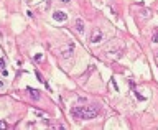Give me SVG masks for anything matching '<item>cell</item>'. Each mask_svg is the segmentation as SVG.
Wrapping results in <instances>:
<instances>
[{
  "mask_svg": "<svg viewBox=\"0 0 158 130\" xmlns=\"http://www.w3.org/2000/svg\"><path fill=\"white\" fill-rule=\"evenodd\" d=\"M2 87H3V82H2V81H0V89H2Z\"/></svg>",
  "mask_w": 158,
  "mask_h": 130,
  "instance_id": "cell-9",
  "label": "cell"
},
{
  "mask_svg": "<svg viewBox=\"0 0 158 130\" xmlns=\"http://www.w3.org/2000/svg\"><path fill=\"white\" fill-rule=\"evenodd\" d=\"M151 41H153V43H158V30L153 33V36H151Z\"/></svg>",
  "mask_w": 158,
  "mask_h": 130,
  "instance_id": "cell-6",
  "label": "cell"
},
{
  "mask_svg": "<svg viewBox=\"0 0 158 130\" xmlns=\"http://www.w3.org/2000/svg\"><path fill=\"white\" fill-rule=\"evenodd\" d=\"M0 129H7V124H5V122H0Z\"/></svg>",
  "mask_w": 158,
  "mask_h": 130,
  "instance_id": "cell-7",
  "label": "cell"
},
{
  "mask_svg": "<svg viewBox=\"0 0 158 130\" xmlns=\"http://www.w3.org/2000/svg\"><path fill=\"white\" fill-rule=\"evenodd\" d=\"M99 107L96 105H87V107H74L72 109V115L74 119H82V120H91V119L97 117Z\"/></svg>",
  "mask_w": 158,
  "mask_h": 130,
  "instance_id": "cell-1",
  "label": "cell"
},
{
  "mask_svg": "<svg viewBox=\"0 0 158 130\" xmlns=\"http://www.w3.org/2000/svg\"><path fill=\"white\" fill-rule=\"evenodd\" d=\"M61 2H64V3H68V2H69V0H61Z\"/></svg>",
  "mask_w": 158,
  "mask_h": 130,
  "instance_id": "cell-10",
  "label": "cell"
},
{
  "mask_svg": "<svg viewBox=\"0 0 158 130\" xmlns=\"http://www.w3.org/2000/svg\"><path fill=\"white\" fill-rule=\"evenodd\" d=\"M26 91L30 92V96H31V99H35V101H38V99L41 97V94H40V91H36V89H33V87H26Z\"/></svg>",
  "mask_w": 158,
  "mask_h": 130,
  "instance_id": "cell-4",
  "label": "cell"
},
{
  "mask_svg": "<svg viewBox=\"0 0 158 130\" xmlns=\"http://www.w3.org/2000/svg\"><path fill=\"white\" fill-rule=\"evenodd\" d=\"M102 38H104V36H102L100 30H94V31L91 33V43H94V45H96V43H100Z\"/></svg>",
  "mask_w": 158,
  "mask_h": 130,
  "instance_id": "cell-2",
  "label": "cell"
},
{
  "mask_svg": "<svg viewBox=\"0 0 158 130\" xmlns=\"http://www.w3.org/2000/svg\"><path fill=\"white\" fill-rule=\"evenodd\" d=\"M76 31H79V33L84 31V21H82L81 18L76 20Z\"/></svg>",
  "mask_w": 158,
  "mask_h": 130,
  "instance_id": "cell-5",
  "label": "cell"
},
{
  "mask_svg": "<svg viewBox=\"0 0 158 130\" xmlns=\"http://www.w3.org/2000/svg\"><path fill=\"white\" fill-rule=\"evenodd\" d=\"M3 66H5V61H3V59H0V68H3Z\"/></svg>",
  "mask_w": 158,
  "mask_h": 130,
  "instance_id": "cell-8",
  "label": "cell"
},
{
  "mask_svg": "<svg viewBox=\"0 0 158 130\" xmlns=\"http://www.w3.org/2000/svg\"><path fill=\"white\" fill-rule=\"evenodd\" d=\"M66 18H68V15L64 12H61V10L53 13V20H56V21H66Z\"/></svg>",
  "mask_w": 158,
  "mask_h": 130,
  "instance_id": "cell-3",
  "label": "cell"
}]
</instances>
